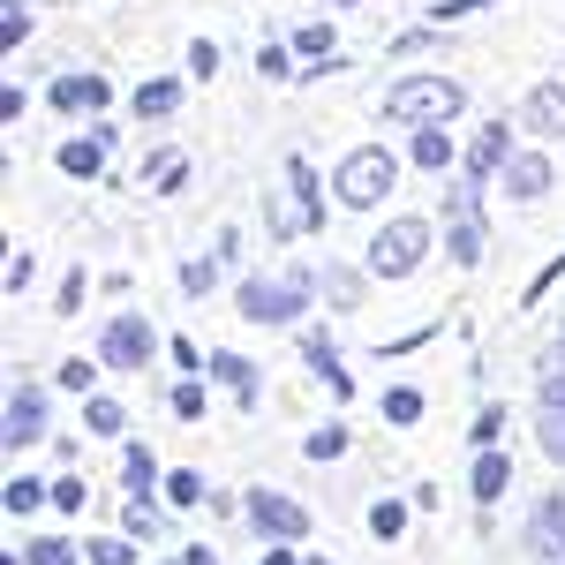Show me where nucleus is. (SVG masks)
<instances>
[{
    "label": "nucleus",
    "instance_id": "obj_29",
    "mask_svg": "<svg viewBox=\"0 0 565 565\" xmlns=\"http://www.w3.org/2000/svg\"><path fill=\"white\" fill-rule=\"evenodd\" d=\"M90 565H136V535H90Z\"/></svg>",
    "mask_w": 565,
    "mask_h": 565
},
{
    "label": "nucleus",
    "instance_id": "obj_6",
    "mask_svg": "<svg viewBox=\"0 0 565 565\" xmlns=\"http://www.w3.org/2000/svg\"><path fill=\"white\" fill-rule=\"evenodd\" d=\"M249 527L264 543H302L309 535V505L287 498V490H249Z\"/></svg>",
    "mask_w": 565,
    "mask_h": 565
},
{
    "label": "nucleus",
    "instance_id": "obj_7",
    "mask_svg": "<svg viewBox=\"0 0 565 565\" xmlns=\"http://www.w3.org/2000/svg\"><path fill=\"white\" fill-rule=\"evenodd\" d=\"M151 354H159L151 317H114L106 340H98V362H106V370H151Z\"/></svg>",
    "mask_w": 565,
    "mask_h": 565
},
{
    "label": "nucleus",
    "instance_id": "obj_51",
    "mask_svg": "<svg viewBox=\"0 0 565 565\" xmlns=\"http://www.w3.org/2000/svg\"><path fill=\"white\" fill-rule=\"evenodd\" d=\"M151 565H181V558H151Z\"/></svg>",
    "mask_w": 565,
    "mask_h": 565
},
{
    "label": "nucleus",
    "instance_id": "obj_33",
    "mask_svg": "<svg viewBox=\"0 0 565 565\" xmlns=\"http://www.w3.org/2000/svg\"><path fill=\"white\" fill-rule=\"evenodd\" d=\"M302 452H309V460H340V452H348V430H340V423H324V430L302 437Z\"/></svg>",
    "mask_w": 565,
    "mask_h": 565
},
{
    "label": "nucleus",
    "instance_id": "obj_11",
    "mask_svg": "<svg viewBox=\"0 0 565 565\" xmlns=\"http://www.w3.org/2000/svg\"><path fill=\"white\" fill-rule=\"evenodd\" d=\"M521 121H527V136H543V143H558V136H565V84H558V76H543V84L527 90Z\"/></svg>",
    "mask_w": 565,
    "mask_h": 565
},
{
    "label": "nucleus",
    "instance_id": "obj_40",
    "mask_svg": "<svg viewBox=\"0 0 565 565\" xmlns=\"http://www.w3.org/2000/svg\"><path fill=\"white\" fill-rule=\"evenodd\" d=\"M53 505H61V513H84V505H90V490H84L76 476H61V482H53Z\"/></svg>",
    "mask_w": 565,
    "mask_h": 565
},
{
    "label": "nucleus",
    "instance_id": "obj_17",
    "mask_svg": "<svg viewBox=\"0 0 565 565\" xmlns=\"http://www.w3.org/2000/svg\"><path fill=\"white\" fill-rule=\"evenodd\" d=\"M302 354H309V370H317V377H324V385H332V399H348V392H354L348 362H340V348H332V340H324V332H302Z\"/></svg>",
    "mask_w": 565,
    "mask_h": 565
},
{
    "label": "nucleus",
    "instance_id": "obj_49",
    "mask_svg": "<svg viewBox=\"0 0 565 565\" xmlns=\"http://www.w3.org/2000/svg\"><path fill=\"white\" fill-rule=\"evenodd\" d=\"M551 362H565V332H558V348H551Z\"/></svg>",
    "mask_w": 565,
    "mask_h": 565
},
{
    "label": "nucleus",
    "instance_id": "obj_47",
    "mask_svg": "<svg viewBox=\"0 0 565 565\" xmlns=\"http://www.w3.org/2000/svg\"><path fill=\"white\" fill-rule=\"evenodd\" d=\"M181 565H218V558H212V543H189V551H181Z\"/></svg>",
    "mask_w": 565,
    "mask_h": 565
},
{
    "label": "nucleus",
    "instance_id": "obj_38",
    "mask_svg": "<svg viewBox=\"0 0 565 565\" xmlns=\"http://www.w3.org/2000/svg\"><path fill=\"white\" fill-rule=\"evenodd\" d=\"M31 271H39V257L15 242V249H8V295H23V287H31Z\"/></svg>",
    "mask_w": 565,
    "mask_h": 565
},
{
    "label": "nucleus",
    "instance_id": "obj_46",
    "mask_svg": "<svg viewBox=\"0 0 565 565\" xmlns=\"http://www.w3.org/2000/svg\"><path fill=\"white\" fill-rule=\"evenodd\" d=\"M257 565H302V558H295L287 543H264V558H257Z\"/></svg>",
    "mask_w": 565,
    "mask_h": 565
},
{
    "label": "nucleus",
    "instance_id": "obj_48",
    "mask_svg": "<svg viewBox=\"0 0 565 565\" xmlns=\"http://www.w3.org/2000/svg\"><path fill=\"white\" fill-rule=\"evenodd\" d=\"M23 558H31V551H0V565H23Z\"/></svg>",
    "mask_w": 565,
    "mask_h": 565
},
{
    "label": "nucleus",
    "instance_id": "obj_16",
    "mask_svg": "<svg viewBox=\"0 0 565 565\" xmlns=\"http://www.w3.org/2000/svg\"><path fill=\"white\" fill-rule=\"evenodd\" d=\"M468 490H476V505H498V498L513 490V460H505L498 445H482V452H476V476H468Z\"/></svg>",
    "mask_w": 565,
    "mask_h": 565
},
{
    "label": "nucleus",
    "instance_id": "obj_28",
    "mask_svg": "<svg viewBox=\"0 0 565 565\" xmlns=\"http://www.w3.org/2000/svg\"><path fill=\"white\" fill-rule=\"evenodd\" d=\"M167 505H181V513L204 505V476H196V468H174V476H167Z\"/></svg>",
    "mask_w": 565,
    "mask_h": 565
},
{
    "label": "nucleus",
    "instance_id": "obj_9",
    "mask_svg": "<svg viewBox=\"0 0 565 565\" xmlns=\"http://www.w3.org/2000/svg\"><path fill=\"white\" fill-rule=\"evenodd\" d=\"M45 437V399L31 385H8V415H0V445L8 452H23V445H39Z\"/></svg>",
    "mask_w": 565,
    "mask_h": 565
},
{
    "label": "nucleus",
    "instance_id": "obj_19",
    "mask_svg": "<svg viewBox=\"0 0 565 565\" xmlns=\"http://www.w3.org/2000/svg\"><path fill=\"white\" fill-rule=\"evenodd\" d=\"M204 370H212V377L234 392V399H257V362H249V354H226V348H218Z\"/></svg>",
    "mask_w": 565,
    "mask_h": 565
},
{
    "label": "nucleus",
    "instance_id": "obj_52",
    "mask_svg": "<svg viewBox=\"0 0 565 565\" xmlns=\"http://www.w3.org/2000/svg\"><path fill=\"white\" fill-rule=\"evenodd\" d=\"M340 8H354V0H340Z\"/></svg>",
    "mask_w": 565,
    "mask_h": 565
},
{
    "label": "nucleus",
    "instance_id": "obj_15",
    "mask_svg": "<svg viewBox=\"0 0 565 565\" xmlns=\"http://www.w3.org/2000/svg\"><path fill=\"white\" fill-rule=\"evenodd\" d=\"M106 136H114V129L68 136V143H61V174H76V181H98V174H106Z\"/></svg>",
    "mask_w": 565,
    "mask_h": 565
},
{
    "label": "nucleus",
    "instance_id": "obj_34",
    "mask_svg": "<svg viewBox=\"0 0 565 565\" xmlns=\"http://www.w3.org/2000/svg\"><path fill=\"white\" fill-rule=\"evenodd\" d=\"M23 39H31V8H23V0H8V8H0V45L15 53Z\"/></svg>",
    "mask_w": 565,
    "mask_h": 565
},
{
    "label": "nucleus",
    "instance_id": "obj_43",
    "mask_svg": "<svg viewBox=\"0 0 565 565\" xmlns=\"http://www.w3.org/2000/svg\"><path fill=\"white\" fill-rule=\"evenodd\" d=\"M498 430H505V407H482V415H476V452H482V445H498Z\"/></svg>",
    "mask_w": 565,
    "mask_h": 565
},
{
    "label": "nucleus",
    "instance_id": "obj_23",
    "mask_svg": "<svg viewBox=\"0 0 565 565\" xmlns=\"http://www.w3.org/2000/svg\"><path fill=\"white\" fill-rule=\"evenodd\" d=\"M0 505H8L15 521H31L39 505H53V490H45V482H31V476H15V482H8V490H0Z\"/></svg>",
    "mask_w": 565,
    "mask_h": 565
},
{
    "label": "nucleus",
    "instance_id": "obj_10",
    "mask_svg": "<svg viewBox=\"0 0 565 565\" xmlns=\"http://www.w3.org/2000/svg\"><path fill=\"white\" fill-rule=\"evenodd\" d=\"M527 551L543 565H565V498H535V513H527Z\"/></svg>",
    "mask_w": 565,
    "mask_h": 565
},
{
    "label": "nucleus",
    "instance_id": "obj_24",
    "mask_svg": "<svg viewBox=\"0 0 565 565\" xmlns=\"http://www.w3.org/2000/svg\"><path fill=\"white\" fill-rule=\"evenodd\" d=\"M295 61H302V53H295V45H279V39L257 45V76H271V84H295Z\"/></svg>",
    "mask_w": 565,
    "mask_h": 565
},
{
    "label": "nucleus",
    "instance_id": "obj_45",
    "mask_svg": "<svg viewBox=\"0 0 565 565\" xmlns=\"http://www.w3.org/2000/svg\"><path fill=\"white\" fill-rule=\"evenodd\" d=\"M61 385H68V392H90V362H84V354H76V362H61Z\"/></svg>",
    "mask_w": 565,
    "mask_h": 565
},
{
    "label": "nucleus",
    "instance_id": "obj_1",
    "mask_svg": "<svg viewBox=\"0 0 565 565\" xmlns=\"http://www.w3.org/2000/svg\"><path fill=\"white\" fill-rule=\"evenodd\" d=\"M460 106H468V90L452 84V76H437V68L399 76V84L385 90V121H399V129H452Z\"/></svg>",
    "mask_w": 565,
    "mask_h": 565
},
{
    "label": "nucleus",
    "instance_id": "obj_50",
    "mask_svg": "<svg viewBox=\"0 0 565 565\" xmlns=\"http://www.w3.org/2000/svg\"><path fill=\"white\" fill-rule=\"evenodd\" d=\"M302 565H332V558H302Z\"/></svg>",
    "mask_w": 565,
    "mask_h": 565
},
{
    "label": "nucleus",
    "instance_id": "obj_20",
    "mask_svg": "<svg viewBox=\"0 0 565 565\" xmlns=\"http://www.w3.org/2000/svg\"><path fill=\"white\" fill-rule=\"evenodd\" d=\"M174 106H181V84H174V76H151V84H136V114H143V121H167Z\"/></svg>",
    "mask_w": 565,
    "mask_h": 565
},
{
    "label": "nucleus",
    "instance_id": "obj_12",
    "mask_svg": "<svg viewBox=\"0 0 565 565\" xmlns=\"http://www.w3.org/2000/svg\"><path fill=\"white\" fill-rule=\"evenodd\" d=\"M498 189H505L513 204H535V196L551 189V159H543V151H513V159L498 167Z\"/></svg>",
    "mask_w": 565,
    "mask_h": 565
},
{
    "label": "nucleus",
    "instance_id": "obj_35",
    "mask_svg": "<svg viewBox=\"0 0 565 565\" xmlns=\"http://www.w3.org/2000/svg\"><path fill=\"white\" fill-rule=\"evenodd\" d=\"M167 407H174L181 423H196V415H204V385H196V377H181V385L167 392Z\"/></svg>",
    "mask_w": 565,
    "mask_h": 565
},
{
    "label": "nucleus",
    "instance_id": "obj_26",
    "mask_svg": "<svg viewBox=\"0 0 565 565\" xmlns=\"http://www.w3.org/2000/svg\"><path fill=\"white\" fill-rule=\"evenodd\" d=\"M181 174H189V159H181V151H159V159L143 167V181H151L159 196H174V189H181Z\"/></svg>",
    "mask_w": 565,
    "mask_h": 565
},
{
    "label": "nucleus",
    "instance_id": "obj_8",
    "mask_svg": "<svg viewBox=\"0 0 565 565\" xmlns=\"http://www.w3.org/2000/svg\"><path fill=\"white\" fill-rule=\"evenodd\" d=\"M535 437H543V452L565 468V362H551L543 385H535Z\"/></svg>",
    "mask_w": 565,
    "mask_h": 565
},
{
    "label": "nucleus",
    "instance_id": "obj_22",
    "mask_svg": "<svg viewBox=\"0 0 565 565\" xmlns=\"http://www.w3.org/2000/svg\"><path fill=\"white\" fill-rule=\"evenodd\" d=\"M295 53H302L309 76H324V61H332V23H302V31H295Z\"/></svg>",
    "mask_w": 565,
    "mask_h": 565
},
{
    "label": "nucleus",
    "instance_id": "obj_21",
    "mask_svg": "<svg viewBox=\"0 0 565 565\" xmlns=\"http://www.w3.org/2000/svg\"><path fill=\"white\" fill-rule=\"evenodd\" d=\"M407 159H415L423 174H445V167H452V136L445 129H415V151H407Z\"/></svg>",
    "mask_w": 565,
    "mask_h": 565
},
{
    "label": "nucleus",
    "instance_id": "obj_31",
    "mask_svg": "<svg viewBox=\"0 0 565 565\" xmlns=\"http://www.w3.org/2000/svg\"><path fill=\"white\" fill-rule=\"evenodd\" d=\"M90 551H76V543H61V535H39L31 543V565H84Z\"/></svg>",
    "mask_w": 565,
    "mask_h": 565
},
{
    "label": "nucleus",
    "instance_id": "obj_3",
    "mask_svg": "<svg viewBox=\"0 0 565 565\" xmlns=\"http://www.w3.org/2000/svg\"><path fill=\"white\" fill-rule=\"evenodd\" d=\"M324 279H309V271H279V279H249L242 287V317L249 324H295L309 309V295H317Z\"/></svg>",
    "mask_w": 565,
    "mask_h": 565
},
{
    "label": "nucleus",
    "instance_id": "obj_30",
    "mask_svg": "<svg viewBox=\"0 0 565 565\" xmlns=\"http://www.w3.org/2000/svg\"><path fill=\"white\" fill-rule=\"evenodd\" d=\"M121 482H129V490H151V482H159V460H151L143 445H129V452H121Z\"/></svg>",
    "mask_w": 565,
    "mask_h": 565
},
{
    "label": "nucleus",
    "instance_id": "obj_4",
    "mask_svg": "<svg viewBox=\"0 0 565 565\" xmlns=\"http://www.w3.org/2000/svg\"><path fill=\"white\" fill-rule=\"evenodd\" d=\"M423 249H430V226H423V218H392V226L370 234V271H377V279H407V271L423 264Z\"/></svg>",
    "mask_w": 565,
    "mask_h": 565
},
{
    "label": "nucleus",
    "instance_id": "obj_42",
    "mask_svg": "<svg viewBox=\"0 0 565 565\" xmlns=\"http://www.w3.org/2000/svg\"><path fill=\"white\" fill-rule=\"evenodd\" d=\"M189 76H218V45H212V39L189 45Z\"/></svg>",
    "mask_w": 565,
    "mask_h": 565
},
{
    "label": "nucleus",
    "instance_id": "obj_44",
    "mask_svg": "<svg viewBox=\"0 0 565 565\" xmlns=\"http://www.w3.org/2000/svg\"><path fill=\"white\" fill-rule=\"evenodd\" d=\"M84 287H90L84 271H68V287H61V317H76V309H84Z\"/></svg>",
    "mask_w": 565,
    "mask_h": 565
},
{
    "label": "nucleus",
    "instance_id": "obj_2",
    "mask_svg": "<svg viewBox=\"0 0 565 565\" xmlns=\"http://www.w3.org/2000/svg\"><path fill=\"white\" fill-rule=\"evenodd\" d=\"M392 181H399V167H392L385 143H362V151H348L340 167H332V196L348 204V212H377L392 196Z\"/></svg>",
    "mask_w": 565,
    "mask_h": 565
},
{
    "label": "nucleus",
    "instance_id": "obj_18",
    "mask_svg": "<svg viewBox=\"0 0 565 565\" xmlns=\"http://www.w3.org/2000/svg\"><path fill=\"white\" fill-rule=\"evenodd\" d=\"M106 98H114L106 76H61V84H53V106H61V114H98Z\"/></svg>",
    "mask_w": 565,
    "mask_h": 565
},
{
    "label": "nucleus",
    "instance_id": "obj_39",
    "mask_svg": "<svg viewBox=\"0 0 565 565\" xmlns=\"http://www.w3.org/2000/svg\"><path fill=\"white\" fill-rule=\"evenodd\" d=\"M370 527H377V535L392 543V535L407 527V505H392V498H385V505H370Z\"/></svg>",
    "mask_w": 565,
    "mask_h": 565
},
{
    "label": "nucleus",
    "instance_id": "obj_25",
    "mask_svg": "<svg viewBox=\"0 0 565 565\" xmlns=\"http://www.w3.org/2000/svg\"><path fill=\"white\" fill-rule=\"evenodd\" d=\"M121 423H129V415H121V399H98V392H90V407H84V437H121Z\"/></svg>",
    "mask_w": 565,
    "mask_h": 565
},
{
    "label": "nucleus",
    "instance_id": "obj_41",
    "mask_svg": "<svg viewBox=\"0 0 565 565\" xmlns=\"http://www.w3.org/2000/svg\"><path fill=\"white\" fill-rule=\"evenodd\" d=\"M476 8H490V0H437V8H430V23L445 31V23H460V15H476Z\"/></svg>",
    "mask_w": 565,
    "mask_h": 565
},
{
    "label": "nucleus",
    "instance_id": "obj_32",
    "mask_svg": "<svg viewBox=\"0 0 565 565\" xmlns=\"http://www.w3.org/2000/svg\"><path fill=\"white\" fill-rule=\"evenodd\" d=\"M324 295H332L340 309H354V302H362V271H348V264H332V271H324Z\"/></svg>",
    "mask_w": 565,
    "mask_h": 565
},
{
    "label": "nucleus",
    "instance_id": "obj_36",
    "mask_svg": "<svg viewBox=\"0 0 565 565\" xmlns=\"http://www.w3.org/2000/svg\"><path fill=\"white\" fill-rule=\"evenodd\" d=\"M121 527H129L136 543H143V535H159V513H151V498H143V490L129 498V513H121Z\"/></svg>",
    "mask_w": 565,
    "mask_h": 565
},
{
    "label": "nucleus",
    "instance_id": "obj_14",
    "mask_svg": "<svg viewBox=\"0 0 565 565\" xmlns=\"http://www.w3.org/2000/svg\"><path fill=\"white\" fill-rule=\"evenodd\" d=\"M287 189H295V226L317 234L324 226V196H317V167L309 159H287Z\"/></svg>",
    "mask_w": 565,
    "mask_h": 565
},
{
    "label": "nucleus",
    "instance_id": "obj_27",
    "mask_svg": "<svg viewBox=\"0 0 565 565\" xmlns=\"http://www.w3.org/2000/svg\"><path fill=\"white\" fill-rule=\"evenodd\" d=\"M385 423H399V430H407V423H423V392H415V385H392L385 392Z\"/></svg>",
    "mask_w": 565,
    "mask_h": 565
},
{
    "label": "nucleus",
    "instance_id": "obj_13",
    "mask_svg": "<svg viewBox=\"0 0 565 565\" xmlns=\"http://www.w3.org/2000/svg\"><path fill=\"white\" fill-rule=\"evenodd\" d=\"M505 159H513V129H505V121H482V129L468 136V181H498Z\"/></svg>",
    "mask_w": 565,
    "mask_h": 565
},
{
    "label": "nucleus",
    "instance_id": "obj_37",
    "mask_svg": "<svg viewBox=\"0 0 565 565\" xmlns=\"http://www.w3.org/2000/svg\"><path fill=\"white\" fill-rule=\"evenodd\" d=\"M212 279H218V257H212V264H204V257L181 264V295H212Z\"/></svg>",
    "mask_w": 565,
    "mask_h": 565
},
{
    "label": "nucleus",
    "instance_id": "obj_5",
    "mask_svg": "<svg viewBox=\"0 0 565 565\" xmlns=\"http://www.w3.org/2000/svg\"><path fill=\"white\" fill-rule=\"evenodd\" d=\"M490 234H482V204H476V181H452L445 196V257L452 264H482Z\"/></svg>",
    "mask_w": 565,
    "mask_h": 565
}]
</instances>
